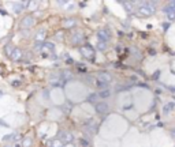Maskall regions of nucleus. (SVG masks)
<instances>
[{"mask_svg": "<svg viewBox=\"0 0 175 147\" xmlns=\"http://www.w3.org/2000/svg\"><path fill=\"white\" fill-rule=\"evenodd\" d=\"M170 135H171L172 138L175 139V128H172V129H171V132H170Z\"/></svg>", "mask_w": 175, "mask_h": 147, "instance_id": "30", "label": "nucleus"}, {"mask_svg": "<svg viewBox=\"0 0 175 147\" xmlns=\"http://www.w3.org/2000/svg\"><path fill=\"white\" fill-rule=\"evenodd\" d=\"M1 96H3V91H0V97H1Z\"/></svg>", "mask_w": 175, "mask_h": 147, "instance_id": "32", "label": "nucleus"}, {"mask_svg": "<svg viewBox=\"0 0 175 147\" xmlns=\"http://www.w3.org/2000/svg\"><path fill=\"white\" fill-rule=\"evenodd\" d=\"M80 52L85 59H88V60L95 59V49H93V46H90V45H82Z\"/></svg>", "mask_w": 175, "mask_h": 147, "instance_id": "2", "label": "nucleus"}, {"mask_svg": "<svg viewBox=\"0 0 175 147\" xmlns=\"http://www.w3.org/2000/svg\"><path fill=\"white\" fill-rule=\"evenodd\" d=\"M32 143H33V142H32L30 138H25V139L22 140V146H23V147H30V146H32Z\"/></svg>", "mask_w": 175, "mask_h": 147, "instance_id": "25", "label": "nucleus"}, {"mask_svg": "<svg viewBox=\"0 0 175 147\" xmlns=\"http://www.w3.org/2000/svg\"><path fill=\"white\" fill-rule=\"evenodd\" d=\"M63 147H74V146H73V144H64Z\"/></svg>", "mask_w": 175, "mask_h": 147, "instance_id": "31", "label": "nucleus"}, {"mask_svg": "<svg viewBox=\"0 0 175 147\" xmlns=\"http://www.w3.org/2000/svg\"><path fill=\"white\" fill-rule=\"evenodd\" d=\"M59 140L63 144H71L73 140H74V135L68 131H62L59 132Z\"/></svg>", "mask_w": 175, "mask_h": 147, "instance_id": "3", "label": "nucleus"}, {"mask_svg": "<svg viewBox=\"0 0 175 147\" xmlns=\"http://www.w3.org/2000/svg\"><path fill=\"white\" fill-rule=\"evenodd\" d=\"M84 125H85V128H86L88 131H90L92 134H95L96 129H97V125H96V123H95V121H93L92 119H90V120H88V121H85Z\"/></svg>", "mask_w": 175, "mask_h": 147, "instance_id": "15", "label": "nucleus"}, {"mask_svg": "<svg viewBox=\"0 0 175 147\" xmlns=\"http://www.w3.org/2000/svg\"><path fill=\"white\" fill-rule=\"evenodd\" d=\"M48 144H49L51 147H63V146H64V144L62 143V142H60L59 139H53V140H51V142H49Z\"/></svg>", "mask_w": 175, "mask_h": 147, "instance_id": "20", "label": "nucleus"}, {"mask_svg": "<svg viewBox=\"0 0 175 147\" xmlns=\"http://www.w3.org/2000/svg\"><path fill=\"white\" fill-rule=\"evenodd\" d=\"M88 142H86V139H81V146H84V147H86L88 146Z\"/></svg>", "mask_w": 175, "mask_h": 147, "instance_id": "29", "label": "nucleus"}, {"mask_svg": "<svg viewBox=\"0 0 175 147\" xmlns=\"http://www.w3.org/2000/svg\"><path fill=\"white\" fill-rule=\"evenodd\" d=\"M135 6H137V12L139 16H151L156 11L155 1H138L135 3Z\"/></svg>", "mask_w": 175, "mask_h": 147, "instance_id": "1", "label": "nucleus"}, {"mask_svg": "<svg viewBox=\"0 0 175 147\" xmlns=\"http://www.w3.org/2000/svg\"><path fill=\"white\" fill-rule=\"evenodd\" d=\"M96 112H97L99 115H104V113H107V112H108V105L105 102L96 103Z\"/></svg>", "mask_w": 175, "mask_h": 147, "instance_id": "12", "label": "nucleus"}, {"mask_svg": "<svg viewBox=\"0 0 175 147\" xmlns=\"http://www.w3.org/2000/svg\"><path fill=\"white\" fill-rule=\"evenodd\" d=\"M96 86L99 89H101V90H107L108 89V83H104V82H101L99 79H96Z\"/></svg>", "mask_w": 175, "mask_h": 147, "instance_id": "21", "label": "nucleus"}, {"mask_svg": "<svg viewBox=\"0 0 175 147\" xmlns=\"http://www.w3.org/2000/svg\"><path fill=\"white\" fill-rule=\"evenodd\" d=\"M97 94H95V93H93V94H90V96L88 97V101H89V102H96V101H97Z\"/></svg>", "mask_w": 175, "mask_h": 147, "instance_id": "26", "label": "nucleus"}, {"mask_svg": "<svg viewBox=\"0 0 175 147\" xmlns=\"http://www.w3.org/2000/svg\"><path fill=\"white\" fill-rule=\"evenodd\" d=\"M26 7H29V1H15V3H12V10L15 14L22 12Z\"/></svg>", "mask_w": 175, "mask_h": 147, "instance_id": "6", "label": "nucleus"}, {"mask_svg": "<svg viewBox=\"0 0 175 147\" xmlns=\"http://www.w3.org/2000/svg\"><path fill=\"white\" fill-rule=\"evenodd\" d=\"M164 12H166V15H167L170 19H174L175 18V1L168 3L167 6L164 7Z\"/></svg>", "mask_w": 175, "mask_h": 147, "instance_id": "7", "label": "nucleus"}, {"mask_svg": "<svg viewBox=\"0 0 175 147\" xmlns=\"http://www.w3.org/2000/svg\"><path fill=\"white\" fill-rule=\"evenodd\" d=\"M174 109H175V102H167L163 108V113L164 115H168V113H171Z\"/></svg>", "mask_w": 175, "mask_h": 147, "instance_id": "18", "label": "nucleus"}, {"mask_svg": "<svg viewBox=\"0 0 175 147\" xmlns=\"http://www.w3.org/2000/svg\"><path fill=\"white\" fill-rule=\"evenodd\" d=\"M14 46H12L11 44H8V45H6V48H4V52H6V55L7 56H11L12 55V52H14Z\"/></svg>", "mask_w": 175, "mask_h": 147, "instance_id": "23", "label": "nucleus"}, {"mask_svg": "<svg viewBox=\"0 0 175 147\" xmlns=\"http://www.w3.org/2000/svg\"><path fill=\"white\" fill-rule=\"evenodd\" d=\"M53 49H55V45L52 44V42H43V44H40V46H38V51H40L41 53H51Z\"/></svg>", "mask_w": 175, "mask_h": 147, "instance_id": "10", "label": "nucleus"}, {"mask_svg": "<svg viewBox=\"0 0 175 147\" xmlns=\"http://www.w3.org/2000/svg\"><path fill=\"white\" fill-rule=\"evenodd\" d=\"M97 48H99L100 51H104V49L107 48V44H105V42H100V41H99V44H97Z\"/></svg>", "mask_w": 175, "mask_h": 147, "instance_id": "27", "label": "nucleus"}, {"mask_svg": "<svg viewBox=\"0 0 175 147\" xmlns=\"http://www.w3.org/2000/svg\"><path fill=\"white\" fill-rule=\"evenodd\" d=\"M110 96H111V91H110L108 89H107V90H101V91L99 93V97H100V98H103V99L104 98H108Z\"/></svg>", "mask_w": 175, "mask_h": 147, "instance_id": "22", "label": "nucleus"}, {"mask_svg": "<svg viewBox=\"0 0 175 147\" xmlns=\"http://www.w3.org/2000/svg\"><path fill=\"white\" fill-rule=\"evenodd\" d=\"M22 56H23V52L21 51L19 48H15V49H14V52H12V55L10 56V57H11L14 61H19V60L22 59Z\"/></svg>", "mask_w": 175, "mask_h": 147, "instance_id": "16", "label": "nucleus"}, {"mask_svg": "<svg viewBox=\"0 0 175 147\" xmlns=\"http://www.w3.org/2000/svg\"><path fill=\"white\" fill-rule=\"evenodd\" d=\"M34 23H36V20H34V18H33L32 15H26L23 18V19L21 20V26L23 29H30L34 26Z\"/></svg>", "mask_w": 175, "mask_h": 147, "instance_id": "4", "label": "nucleus"}, {"mask_svg": "<svg viewBox=\"0 0 175 147\" xmlns=\"http://www.w3.org/2000/svg\"><path fill=\"white\" fill-rule=\"evenodd\" d=\"M97 37H99L100 42H108V41L111 40V33L108 32L107 29H104V30H100L97 33Z\"/></svg>", "mask_w": 175, "mask_h": 147, "instance_id": "9", "label": "nucleus"}, {"mask_svg": "<svg viewBox=\"0 0 175 147\" xmlns=\"http://www.w3.org/2000/svg\"><path fill=\"white\" fill-rule=\"evenodd\" d=\"M49 84L51 86H62L63 80L60 78V74H51L49 75Z\"/></svg>", "mask_w": 175, "mask_h": 147, "instance_id": "8", "label": "nucleus"}, {"mask_svg": "<svg viewBox=\"0 0 175 147\" xmlns=\"http://www.w3.org/2000/svg\"><path fill=\"white\" fill-rule=\"evenodd\" d=\"M97 79L104 82V83H110L112 80V76L108 74V72H100L99 75H97Z\"/></svg>", "mask_w": 175, "mask_h": 147, "instance_id": "14", "label": "nucleus"}, {"mask_svg": "<svg viewBox=\"0 0 175 147\" xmlns=\"http://www.w3.org/2000/svg\"><path fill=\"white\" fill-rule=\"evenodd\" d=\"M64 26H66V27H73V26H75V19H66L64 20Z\"/></svg>", "mask_w": 175, "mask_h": 147, "instance_id": "24", "label": "nucleus"}, {"mask_svg": "<svg viewBox=\"0 0 175 147\" xmlns=\"http://www.w3.org/2000/svg\"><path fill=\"white\" fill-rule=\"evenodd\" d=\"M37 6H38V1H29V7L32 8V10H34Z\"/></svg>", "mask_w": 175, "mask_h": 147, "instance_id": "28", "label": "nucleus"}, {"mask_svg": "<svg viewBox=\"0 0 175 147\" xmlns=\"http://www.w3.org/2000/svg\"><path fill=\"white\" fill-rule=\"evenodd\" d=\"M19 139V135L18 134H8V135L3 136V142L4 143H11V142H16Z\"/></svg>", "mask_w": 175, "mask_h": 147, "instance_id": "13", "label": "nucleus"}, {"mask_svg": "<svg viewBox=\"0 0 175 147\" xmlns=\"http://www.w3.org/2000/svg\"><path fill=\"white\" fill-rule=\"evenodd\" d=\"M123 6H124V8H126V11L130 14V12L134 10L135 3H134V1H126V3H123Z\"/></svg>", "mask_w": 175, "mask_h": 147, "instance_id": "19", "label": "nucleus"}, {"mask_svg": "<svg viewBox=\"0 0 175 147\" xmlns=\"http://www.w3.org/2000/svg\"><path fill=\"white\" fill-rule=\"evenodd\" d=\"M45 38H47V32L45 30H38V32L36 33V36H34V40H36L37 44H43L44 41H45Z\"/></svg>", "mask_w": 175, "mask_h": 147, "instance_id": "11", "label": "nucleus"}, {"mask_svg": "<svg viewBox=\"0 0 175 147\" xmlns=\"http://www.w3.org/2000/svg\"><path fill=\"white\" fill-rule=\"evenodd\" d=\"M60 78H62V80H63V83H66L67 80L71 79L73 75H71V72L68 71V70H64V71L60 72Z\"/></svg>", "mask_w": 175, "mask_h": 147, "instance_id": "17", "label": "nucleus"}, {"mask_svg": "<svg viewBox=\"0 0 175 147\" xmlns=\"http://www.w3.org/2000/svg\"><path fill=\"white\" fill-rule=\"evenodd\" d=\"M6 147H10V146H6Z\"/></svg>", "mask_w": 175, "mask_h": 147, "instance_id": "33", "label": "nucleus"}, {"mask_svg": "<svg viewBox=\"0 0 175 147\" xmlns=\"http://www.w3.org/2000/svg\"><path fill=\"white\" fill-rule=\"evenodd\" d=\"M84 34H82V32H74L71 34V37H70V41H71V44L74 45H78V44H82L84 42Z\"/></svg>", "mask_w": 175, "mask_h": 147, "instance_id": "5", "label": "nucleus"}]
</instances>
